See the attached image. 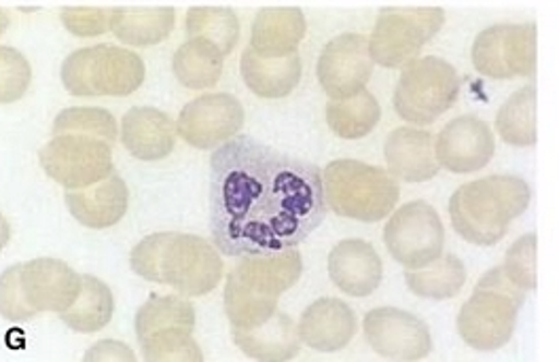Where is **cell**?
<instances>
[{
  "label": "cell",
  "instance_id": "cell-1",
  "mask_svg": "<svg viewBox=\"0 0 559 362\" xmlns=\"http://www.w3.org/2000/svg\"><path fill=\"white\" fill-rule=\"evenodd\" d=\"M322 172L250 136L210 157V231L227 256L297 249L326 217Z\"/></svg>",
  "mask_w": 559,
  "mask_h": 362
},
{
  "label": "cell",
  "instance_id": "cell-2",
  "mask_svg": "<svg viewBox=\"0 0 559 362\" xmlns=\"http://www.w3.org/2000/svg\"><path fill=\"white\" fill-rule=\"evenodd\" d=\"M140 278L166 285L187 297H202L223 278V261L209 240L189 233H153L130 256Z\"/></svg>",
  "mask_w": 559,
  "mask_h": 362
},
{
  "label": "cell",
  "instance_id": "cell-3",
  "mask_svg": "<svg viewBox=\"0 0 559 362\" xmlns=\"http://www.w3.org/2000/svg\"><path fill=\"white\" fill-rule=\"evenodd\" d=\"M530 186L518 177H488L462 184L450 200L455 233L471 244H498L513 218L530 206Z\"/></svg>",
  "mask_w": 559,
  "mask_h": 362
},
{
  "label": "cell",
  "instance_id": "cell-4",
  "mask_svg": "<svg viewBox=\"0 0 559 362\" xmlns=\"http://www.w3.org/2000/svg\"><path fill=\"white\" fill-rule=\"evenodd\" d=\"M83 289L79 276L64 261L33 258L13 265L0 280V314L13 323H26L40 312L62 314Z\"/></svg>",
  "mask_w": 559,
  "mask_h": 362
},
{
  "label": "cell",
  "instance_id": "cell-5",
  "mask_svg": "<svg viewBox=\"0 0 559 362\" xmlns=\"http://www.w3.org/2000/svg\"><path fill=\"white\" fill-rule=\"evenodd\" d=\"M525 290L509 280L502 267L488 272L457 314L460 337L479 352L502 348L515 333Z\"/></svg>",
  "mask_w": 559,
  "mask_h": 362
},
{
  "label": "cell",
  "instance_id": "cell-6",
  "mask_svg": "<svg viewBox=\"0 0 559 362\" xmlns=\"http://www.w3.org/2000/svg\"><path fill=\"white\" fill-rule=\"evenodd\" d=\"M322 184L326 206L340 217L360 222H378L388 217L401 197L392 174L356 159L331 161L322 172Z\"/></svg>",
  "mask_w": 559,
  "mask_h": 362
},
{
  "label": "cell",
  "instance_id": "cell-7",
  "mask_svg": "<svg viewBox=\"0 0 559 362\" xmlns=\"http://www.w3.org/2000/svg\"><path fill=\"white\" fill-rule=\"evenodd\" d=\"M193 305L175 294H151L136 314V335L144 361H204V354L193 339Z\"/></svg>",
  "mask_w": 559,
  "mask_h": 362
},
{
  "label": "cell",
  "instance_id": "cell-8",
  "mask_svg": "<svg viewBox=\"0 0 559 362\" xmlns=\"http://www.w3.org/2000/svg\"><path fill=\"white\" fill-rule=\"evenodd\" d=\"M144 64L139 53L96 45L70 53L62 67V83L72 96H130L144 83Z\"/></svg>",
  "mask_w": 559,
  "mask_h": 362
},
{
  "label": "cell",
  "instance_id": "cell-9",
  "mask_svg": "<svg viewBox=\"0 0 559 362\" xmlns=\"http://www.w3.org/2000/svg\"><path fill=\"white\" fill-rule=\"evenodd\" d=\"M445 24L439 7H385L369 38L371 60L384 69H405Z\"/></svg>",
  "mask_w": 559,
  "mask_h": 362
},
{
  "label": "cell",
  "instance_id": "cell-10",
  "mask_svg": "<svg viewBox=\"0 0 559 362\" xmlns=\"http://www.w3.org/2000/svg\"><path fill=\"white\" fill-rule=\"evenodd\" d=\"M457 96L460 79L454 67L426 56L403 69L394 89V110L409 123L428 125L452 109Z\"/></svg>",
  "mask_w": 559,
  "mask_h": 362
},
{
  "label": "cell",
  "instance_id": "cell-11",
  "mask_svg": "<svg viewBox=\"0 0 559 362\" xmlns=\"http://www.w3.org/2000/svg\"><path fill=\"white\" fill-rule=\"evenodd\" d=\"M45 174L67 189H85L112 174V143L83 132H64L38 153Z\"/></svg>",
  "mask_w": 559,
  "mask_h": 362
},
{
  "label": "cell",
  "instance_id": "cell-12",
  "mask_svg": "<svg viewBox=\"0 0 559 362\" xmlns=\"http://www.w3.org/2000/svg\"><path fill=\"white\" fill-rule=\"evenodd\" d=\"M384 244L403 267L419 269L443 254L445 229L430 204L409 202L388 220Z\"/></svg>",
  "mask_w": 559,
  "mask_h": 362
},
{
  "label": "cell",
  "instance_id": "cell-13",
  "mask_svg": "<svg viewBox=\"0 0 559 362\" xmlns=\"http://www.w3.org/2000/svg\"><path fill=\"white\" fill-rule=\"evenodd\" d=\"M475 71L489 79L532 76L536 71V26L502 24L475 38Z\"/></svg>",
  "mask_w": 559,
  "mask_h": 362
},
{
  "label": "cell",
  "instance_id": "cell-14",
  "mask_svg": "<svg viewBox=\"0 0 559 362\" xmlns=\"http://www.w3.org/2000/svg\"><path fill=\"white\" fill-rule=\"evenodd\" d=\"M365 337L373 352L385 361H421L432 352V337L426 323L396 307L371 310L365 316Z\"/></svg>",
  "mask_w": 559,
  "mask_h": 362
},
{
  "label": "cell",
  "instance_id": "cell-15",
  "mask_svg": "<svg viewBox=\"0 0 559 362\" xmlns=\"http://www.w3.org/2000/svg\"><path fill=\"white\" fill-rule=\"evenodd\" d=\"M245 109L229 94H206L191 100L178 117L176 132L187 145L218 148L242 130Z\"/></svg>",
  "mask_w": 559,
  "mask_h": 362
},
{
  "label": "cell",
  "instance_id": "cell-16",
  "mask_svg": "<svg viewBox=\"0 0 559 362\" xmlns=\"http://www.w3.org/2000/svg\"><path fill=\"white\" fill-rule=\"evenodd\" d=\"M373 74L369 38L356 33L326 43L318 60V81L331 100H346L365 92Z\"/></svg>",
  "mask_w": 559,
  "mask_h": 362
},
{
  "label": "cell",
  "instance_id": "cell-17",
  "mask_svg": "<svg viewBox=\"0 0 559 362\" xmlns=\"http://www.w3.org/2000/svg\"><path fill=\"white\" fill-rule=\"evenodd\" d=\"M493 148V132L488 123L466 114L450 121L441 130L435 143V155L441 168L455 174H468L488 166Z\"/></svg>",
  "mask_w": 559,
  "mask_h": 362
},
{
  "label": "cell",
  "instance_id": "cell-18",
  "mask_svg": "<svg viewBox=\"0 0 559 362\" xmlns=\"http://www.w3.org/2000/svg\"><path fill=\"white\" fill-rule=\"evenodd\" d=\"M331 282L349 297H369L380 289L384 263L365 240H344L329 254Z\"/></svg>",
  "mask_w": 559,
  "mask_h": 362
},
{
  "label": "cell",
  "instance_id": "cell-19",
  "mask_svg": "<svg viewBox=\"0 0 559 362\" xmlns=\"http://www.w3.org/2000/svg\"><path fill=\"white\" fill-rule=\"evenodd\" d=\"M356 333V314L346 301L318 299L299 321V337L316 352H340Z\"/></svg>",
  "mask_w": 559,
  "mask_h": 362
},
{
  "label": "cell",
  "instance_id": "cell-20",
  "mask_svg": "<svg viewBox=\"0 0 559 362\" xmlns=\"http://www.w3.org/2000/svg\"><path fill=\"white\" fill-rule=\"evenodd\" d=\"M130 191L121 177L110 174L105 181L85 189H69L67 206L70 215L90 229H106L117 225L128 213Z\"/></svg>",
  "mask_w": 559,
  "mask_h": 362
},
{
  "label": "cell",
  "instance_id": "cell-21",
  "mask_svg": "<svg viewBox=\"0 0 559 362\" xmlns=\"http://www.w3.org/2000/svg\"><path fill=\"white\" fill-rule=\"evenodd\" d=\"M176 123L153 107L128 110L121 123V143L142 161H159L175 150Z\"/></svg>",
  "mask_w": 559,
  "mask_h": 362
},
{
  "label": "cell",
  "instance_id": "cell-22",
  "mask_svg": "<svg viewBox=\"0 0 559 362\" xmlns=\"http://www.w3.org/2000/svg\"><path fill=\"white\" fill-rule=\"evenodd\" d=\"M385 164L394 179L405 182H426L441 170L432 136L416 128H399L385 141Z\"/></svg>",
  "mask_w": 559,
  "mask_h": 362
},
{
  "label": "cell",
  "instance_id": "cell-23",
  "mask_svg": "<svg viewBox=\"0 0 559 362\" xmlns=\"http://www.w3.org/2000/svg\"><path fill=\"white\" fill-rule=\"evenodd\" d=\"M306 17L295 7H270L257 13L252 22L250 47L267 60L297 53L306 37Z\"/></svg>",
  "mask_w": 559,
  "mask_h": 362
},
{
  "label": "cell",
  "instance_id": "cell-24",
  "mask_svg": "<svg viewBox=\"0 0 559 362\" xmlns=\"http://www.w3.org/2000/svg\"><path fill=\"white\" fill-rule=\"evenodd\" d=\"M231 274L248 289L278 299L282 292L299 282L304 274V258L299 251L293 249L276 254H252L242 256Z\"/></svg>",
  "mask_w": 559,
  "mask_h": 362
},
{
  "label": "cell",
  "instance_id": "cell-25",
  "mask_svg": "<svg viewBox=\"0 0 559 362\" xmlns=\"http://www.w3.org/2000/svg\"><path fill=\"white\" fill-rule=\"evenodd\" d=\"M234 341L246 357L263 362L290 361L299 354L301 346L299 328L282 312L257 328H234Z\"/></svg>",
  "mask_w": 559,
  "mask_h": 362
},
{
  "label": "cell",
  "instance_id": "cell-26",
  "mask_svg": "<svg viewBox=\"0 0 559 362\" xmlns=\"http://www.w3.org/2000/svg\"><path fill=\"white\" fill-rule=\"evenodd\" d=\"M240 73L246 87L265 100L286 98L301 81V58L299 53L267 60L261 58L252 47L242 51Z\"/></svg>",
  "mask_w": 559,
  "mask_h": 362
},
{
  "label": "cell",
  "instance_id": "cell-27",
  "mask_svg": "<svg viewBox=\"0 0 559 362\" xmlns=\"http://www.w3.org/2000/svg\"><path fill=\"white\" fill-rule=\"evenodd\" d=\"M175 22L173 7H119L110 13V33L126 45L151 47L173 35Z\"/></svg>",
  "mask_w": 559,
  "mask_h": 362
},
{
  "label": "cell",
  "instance_id": "cell-28",
  "mask_svg": "<svg viewBox=\"0 0 559 362\" xmlns=\"http://www.w3.org/2000/svg\"><path fill=\"white\" fill-rule=\"evenodd\" d=\"M407 289L421 299L445 301L466 285V267L455 254H441L432 263L405 272Z\"/></svg>",
  "mask_w": 559,
  "mask_h": 362
},
{
  "label": "cell",
  "instance_id": "cell-29",
  "mask_svg": "<svg viewBox=\"0 0 559 362\" xmlns=\"http://www.w3.org/2000/svg\"><path fill=\"white\" fill-rule=\"evenodd\" d=\"M223 60L225 56L209 40L191 38L178 47L173 58V71L180 85L189 89H209L221 79Z\"/></svg>",
  "mask_w": 559,
  "mask_h": 362
},
{
  "label": "cell",
  "instance_id": "cell-30",
  "mask_svg": "<svg viewBox=\"0 0 559 362\" xmlns=\"http://www.w3.org/2000/svg\"><path fill=\"white\" fill-rule=\"evenodd\" d=\"M380 105L367 89L346 100H329L326 105V123L331 132L346 141H358L371 134L380 123Z\"/></svg>",
  "mask_w": 559,
  "mask_h": 362
},
{
  "label": "cell",
  "instance_id": "cell-31",
  "mask_svg": "<svg viewBox=\"0 0 559 362\" xmlns=\"http://www.w3.org/2000/svg\"><path fill=\"white\" fill-rule=\"evenodd\" d=\"M112 312L115 299L110 289L94 276H83L81 294L60 318L76 333H98L110 323Z\"/></svg>",
  "mask_w": 559,
  "mask_h": 362
},
{
  "label": "cell",
  "instance_id": "cell-32",
  "mask_svg": "<svg viewBox=\"0 0 559 362\" xmlns=\"http://www.w3.org/2000/svg\"><path fill=\"white\" fill-rule=\"evenodd\" d=\"M496 132L507 145H536V89L525 85L496 114Z\"/></svg>",
  "mask_w": 559,
  "mask_h": 362
},
{
  "label": "cell",
  "instance_id": "cell-33",
  "mask_svg": "<svg viewBox=\"0 0 559 362\" xmlns=\"http://www.w3.org/2000/svg\"><path fill=\"white\" fill-rule=\"evenodd\" d=\"M187 37L202 38L229 56L240 38V22L231 9L193 7L187 13Z\"/></svg>",
  "mask_w": 559,
  "mask_h": 362
},
{
  "label": "cell",
  "instance_id": "cell-34",
  "mask_svg": "<svg viewBox=\"0 0 559 362\" xmlns=\"http://www.w3.org/2000/svg\"><path fill=\"white\" fill-rule=\"evenodd\" d=\"M278 312V299L248 289L234 274L225 285V314L234 328H257Z\"/></svg>",
  "mask_w": 559,
  "mask_h": 362
},
{
  "label": "cell",
  "instance_id": "cell-35",
  "mask_svg": "<svg viewBox=\"0 0 559 362\" xmlns=\"http://www.w3.org/2000/svg\"><path fill=\"white\" fill-rule=\"evenodd\" d=\"M64 132H83L100 136L108 143L115 145L117 138V121L115 117L105 109L94 107H74V109L62 110L51 128V136L64 134Z\"/></svg>",
  "mask_w": 559,
  "mask_h": 362
},
{
  "label": "cell",
  "instance_id": "cell-36",
  "mask_svg": "<svg viewBox=\"0 0 559 362\" xmlns=\"http://www.w3.org/2000/svg\"><path fill=\"white\" fill-rule=\"evenodd\" d=\"M502 269L509 276V280L525 292L536 289V236L534 233L520 238L507 251Z\"/></svg>",
  "mask_w": 559,
  "mask_h": 362
},
{
  "label": "cell",
  "instance_id": "cell-37",
  "mask_svg": "<svg viewBox=\"0 0 559 362\" xmlns=\"http://www.w3.org/2000/svg\"><path fill=\"white\" fill-rule=\"evenodd\" d=\"M0 81H2V87H0L2 105L20 100L31 85V67L26 58L7 45L0 47Z\"/></svg>",
  "mask_w": 559,
  "mask_h": 362
},
{
  "label": "cell",
  "instance_id": "cell-38",
  "mask_svg": "<svg viewBox=\"0 0 559 362\" xmlns=\"http://www.w3.org/2000/svg\"><path fill=\"white\" fill-rule=\"evenodd\" d=\"M110 13L98 7H67L62 11V24L76 37H100L110 31Z\"/></svg>",
  "mask_w": 559,
  "mask_h": 362
}]
</instances>
